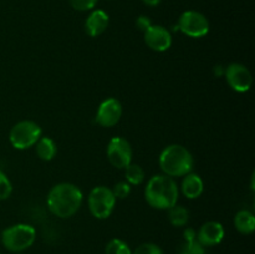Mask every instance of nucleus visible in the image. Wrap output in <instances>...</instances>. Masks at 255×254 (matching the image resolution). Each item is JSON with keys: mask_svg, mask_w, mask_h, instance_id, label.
<instances>
[{"mask_svg": "<svg viewBox=\"0 0 255 254\" xmlns=\"http://www.w3.org/2000/svg\"><path fill=\"white\" fill-rule=\"evenodd\" d=\"M81 189L72 183L62 182L50 189L47 194V207L54 216L59 218H70L80 209L82 204Z\"/></svg>", "mask_w": 255, "mask_h": 254, "instance_id": "nucleus-1", "label": "nucleus"}, {"mask_svg": "<svg viewBox=\"0 0 255 254\" xmlns=\"http://www.w3.org/2000/svg\"><path fill=\"white\" fill-rule=\"evenodd\" d=\"M178 186L172 177L166 174H157L147 182L144 189L146 201L152 208L169 209L178 201Z\"/></svg>", "mask_w": 255, "mask_h": 254, "instance_id": "nucleus-2", "label": "nucleus"}, {"mask_svg": "<svg viewBox=\"0 0 255 254\" xmlns=\"http://www.w3.org/2000/svg\"><path fill=\"white\" fill-rule=\"evenodd\" d=\"M194 159L191 152L181 144H171L162 151L159 156V167L163 174L168 177H184L191 173Z\"/></svg>", "mask_w": 255, "mask_h": 254, "instance_id": "nucleus-3", "label": "nucleus"}, {"mask_svg": "<svg viewBox=\"0 0 255 254\" xmlns=\"http://www.w3.org/2000/svg\"><path fill=\"white\" fill-rule=\"evenodd\" d=\"M36 239V231L32 226L25 223L14 224L9 228L4 229L1 234V242L5 248L10 252L25 251L34 244Z\"/></svg>", "mask_w": 255, "mask_h": 254, "instance_id": "nucleus-4", "label": "nucleus"}, {"mask_svg": "<svg viewBox=\"0 0 255 254\" xmlns=\"http://www.w3.org/2000/svg\"><path fill=\"white\" fill-rule=\"evenodd\" d=\"M41 127L31 120H22L12 126L10 131V143L16 149H27L35 146L41 137Z\"/></svg>", "mask_w": 255, "mask_h": 254, "instance_id": "nucleus-5", "label": "nucleus"}, {"mask_svg": "<svg viewBox=\"0 0 255 254\" xmlns=\"http://www.w3.org/2000/svg\"><path fill=\"white\" fill-rule=\"evenodd\" d=\"M116 198L111 188L105 186H97L91 189L87 198L90 213L96 219H106L114 212Z\"/></svg>", "mask_w": 255, "mask_h": 254, "instance_id": "nucleus-6", "label": "nucleus"}, {"mask_svg": "<svg viewBox=\"0 0 255 254\" xmlns=\"http://www.w3.org/2000/svg\"><path fill=\"white\" fill-rule=\"evenodd\" d=\"M177 30H179L189 37H196V39L203 37L209 31L208 19L198 11H193V10L184 11L179 16Z\"/></svg>", "mask_w": 255, "mask_h": 254, "instance_id": "nucleus-7", "label": "nucleus"}, {"mask_svg": "<svg viewBox=\"0 0 255 254\" xmlns=\"http://www.w3.org/2000/svg\"><path fill=\"white\" fill-rule=\"evenodd\" d=\"M107 159L115 168L125 169L132 163V147L128 141L122 137H114L107 144Z\"/></svg>", "mask_w": 255, "mask_h": 254, "instance_id": "nucleus-8", "label": "nucleus"}, {"mask_svg": "<svg viewBox=\"0 0 255 254\" xmlns=\"http://www.w3.org/2000/svg\"><path fill=\"white\" fill-rule=\"evenodd\" d=\"M224 75L231 89L237 92H247L253 84L251 71L238 62L229 64L224 70Z\"/></svg>", "mask_w": 255, "mask_h": 254, "instance_id": "nucleus-9", "label": "nucleus"}, {"mask_svg": "<svg viewBox=\"0 0 255 254\" xmlns=\"http://www.w3.org/2000/svg\"><path fill=\"white\" fill-rule=\"evenodd\" d=\"M122 116V106L119 100L110 97L100 104L96 112V122L102 127H112Z\"/></svg>", "mask_w": 255, "mask_h": 254, "instance_id": "nucleus-10", "label": "nucleus"}, {"mask_svg": "<svg viewBox=\"0 0 255 254\" xmlns=\"http://www.w3.org/2000/svg\"><path fill=\"white\" fill-rule=\"evenodd\" d=\"M144 42L153 51L163 52L171 47L172 35L166 27L161 26V25H152L144 32Z\"/></svg>", "mask_w": 255, "mask_h": 254, "instance_id": "nucleus-11", "label": "nucleus"}, {"mask_svg": "<svg viewBox=\"0 0 255 254\" xmlns=\"http://www.w3.org/2000/svg\"><path fill=\"white\" fill-rule=\"evenodd\" d=\"M224 237V228L219 222L209 221L202 224L197 232V241L203 247H212L219 244Z\"/></svg>", "mask_w": 255, "mask_h": 254, "instance_id": "nucleus-12", "label": "nucleus"}, {"mask_svg": "<svg viewBox=\"0 0 255 254\" xmlns=\"http://www.w3.org/2000/svg\"><path fill=\"white\" fill-rule=\"evenodd\" d=\"M107 26H109V15L102 10H94L87 16L86 22H85V30H86L87 35L91 37H96L104 34Z\"/></svg>", "mask_w": 255, "mask_h": 254, "instance_id": "nucleus-13", "label": "nucleus"}, {"mask_svg": "<svg viewBox=\"0 0 255 254\" xmlns=\"http://www.w3.org/2000/svg\"><path fill=\"white\" fill-rule=\"evenodd\" d=\"M204 184L201 177L197 173H188L182 181L181 191L188 199H196L203 193Z\"/></svg>", "mask_w": 255, "mask_h": 254, "instance_id": "nucleus-14", "label": "nucleus"}, {"mask_svg": "<svg viewBox=\"0 0 255 254\" xmlns=\"http://www.w3.org/2000/svg\"><path fill=\"white\" fill-rule=\"evenodd\" d=\"M236 229L242 234H251L255 229V217L252 212L243 209L239 211L234 217Z\"/></svg>", "mask_w": 255, "mask_h": 254, "instance_id": "nucleus-15", "label": "nucleus"}, {"mask_svg": "<svg viewBox=\"0 0 255 254\" xmlns=\"http://www.w3.org/2000/svg\"><path fill=\"white\" fill-rule=\"evenodd\" d=\"M35 146H36L37 156L42 161H51L56 156V144L49 137H40V139L36 142Z\"/></svg>", "mask_w": 255, "mask_h": 254, "instance_id": "nucleus-16", "label": "nucleus"}, {"mask_svg": "<svg viewBox=\"0 0 255 254\" xmlns=\"http://www.w3.org/2000/svg\"><path fill=\"white\" fill-rule=\"evenodd\" d=\"M168 219L172 226L184 227L189 221V212L183 206L174 204L168 209Z\"/></svg>", "mask_w": 255, "mask_h": 254, "instance_id": "nucleus-17", "label": "nucleus"}, {"mask_svg": "<svg viewBox=\"0 0 255 254\" xmlns=\"http://www.w3.org/2000/svg\"><path fill=\"white\" fill-rule=\"evenodd\" d=\"M125 178L128 184L138 186L144 181V171L139 164L129 163L125 168Z\"/></svg>", "mask_w": 255, "mask_h": 254, "instance_id": "nucleus-18", "label": "nucleus"}, {"mask_svg": "<svg viewBox=\"0 0 255 254\" xmlns=\"http://www.w3.org/2000/svg\"><path fill=\"white\" fill-rule=\"evenodd\" d=\"M105 254H132V251L126 242L114 238L105 247Z\"/></svg>", "mask_w": 255, "mask_h": 254, "instance_id": "nucleus-19", "label": "nucleus"}, {"mask_svg": "<svg viewBox=\"0 0 255 254\" xmlns=\"http://www.w3.org/2000/svg\"><path fill=\"white\" fill-rule=\"evenodd\" d=\"M206 249L197 239L194 241H183L178 246V254H204Z\"/></svg>", "mask_w": 255, "mask_h": 254, "instance_id": "nucleus-20", "label": "nucleus"}, {"mask_svg": "<svg viewBox=\"0 0 255 254\" xmlns=\"http://www.w3.org/2000/svg\"><path fill=\"white\" fill-rule=\"evenodd\" d=\"M12 193V184L6 174L0 171V201H5Z\"/></svg>", "mask_w": 255, "mask_h": 254, "instance_id": "nucleus-21", "label": "nucleus"}, {"mask_svg": "<svg viewBox=\"0 0 255 254\" xmlns=\"http://www.w3.org/2000/svg\"><path fill=\"white\" fill-rule=\"evenodd\" d=\"M111 191L116 199H125L129 196V193H131V184L127 183L126 181L117 182Z\"/></svg>", "mask_w": 255, "mask_h": 254, "instance_id": "nucleus-22", "label": "nucleus"}, {"mask_svg": "<svg viewBox=\"0 0 255 254\" xmlns=\"http://www.w3.org/2000/svg\"><path fill=\"white\" fill-rule=\"evenodd\" d=\"M132 254H163V251L156 243H142L132 252Z\"/></svg>", "mask_w": 255, "mask_h": 254, "instance_id": "nucleus-23", "label": "nucleus"}, {"mask_svg": "<svg viewBox=\"0 0 255 254\" xmlns=\"http://www.w3.org/2000/svg\"><path fill=\"white\" fill-rule=\"evenodd\" d=\"M97 4V0H70V5L76 11H89Z\"/></svg>", "mask_w": 255, "mask_h": 254, "instance_id": "nucleus-24", "label": "nucleus"}, {"mask_svg": "<svg viewBox=\"0 0 255 254\" xmlns=\"http://www.w3.org/2000/svg\"><path fill=\"white\" fill-rule=\"evenodd\" d=\"M136 25L142 32H146L147 30L152 26V21L148 16H144V15H142V16H139L138 19H137Z\"/></svg>", "mask_w": 255, "mask_h": 254, "instance_id": "nucleus-25", "label": "nucleus"}, {"mask_svg": "<svg viewBox=\"0 0 255 254\" xmlns=\"http://www.w3.org/2000/svg\"><path fill=\"white\" fill-rule=\"evenodd\" d=\"M183 238L184 241H194L197 239V232L193 228H186V231L183 232Z\"/></svg>", "mask_w": 255, "mask_h": 254, "instance_id": "nucleus-26", "label": "nucleus"}, {"mask_svg": "<svg viewBox=\"0 0 255 254\" xmlns=\"http://www.w3.org/2000/svg\"><path fill=\"white\" fill-rule=\"evenodd\" d=\"M143 4H146L147 6H157V5L161 2V0H142Z\"/></svg>", "mask_w": 255, "mask_h": 254, "instance_id": "nucleus-27", "label": "nucleus"}, {"mask_svg": "<svg viewBox=\"0 0 255 254\" xmlns=\"http://www.w3.org/2000/svg\"><path fill=\"white\" fill-rule=\"evenodd\" d=\"M224 70L226 69H223V66H221V65H217V66H214L213 71L217 76H222V75L224 74Z\"/></svg>", "mask_w": 255, "mask_h": 254, "instance_id": "nucleus-28", "label": "nucleus"}, {"mask_svg": "<svg viewBox=\"0 0 255 254\" xmlns=\"http://www.w3.org/2000/svg\"><path fill=\"white\" fill-rule=\"evenodd\" d=\"M17 254H21V253H17Z\"/></svg>", "mask_w": 255, "mask_h": 254, "instance_id": "nucleus-29", "label": "nucleus"}]
</instances>
